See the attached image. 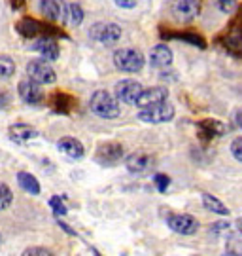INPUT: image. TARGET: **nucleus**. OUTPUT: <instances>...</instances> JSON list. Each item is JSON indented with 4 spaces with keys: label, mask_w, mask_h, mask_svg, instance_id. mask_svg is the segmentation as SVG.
Wrapping results in <instances>:
<instances>
[{
    "label": "nucleus",
    "mask_w": 242,
    "mask_h": 256,
    "mask_svg": "<svg viewBox=\"0 0 242 256\" xmlns=\"http://www.w3.org/2000/svg\"><path fill=\"white\" fill-rule=\"evenodd\" d=\"M167 226L180 236H195L199 232V220L188 212H174L167 216Z\"/></svg>",
    "instance_id": "nucleus-6"
},
{
    "label": "nucleus",
    "mask_w": 242,
    "mask_h": 256,
    "mask_svg": "<svg viewBox=\"0 0 242 256\" xmlns=\"http://www.w3.org/2000/svg\"><path fill=\"white\" fill-rule=\"evenodd\" d=\"M38 10H40V14H42L47 21L59 23V21H66L68 4H66L64 0H40Z\"/></svg>",
    "instance_id": "nucleus-11"
},
{
    "label": "nucleus",
    "mask_w": 242,
    "mask_h": 256,
    "mask_svg": "<svg viewBox=\"0 0 242 256\" xmlns=\"http://www.w3.org/2000/svg\"><path fill=\"white\" fill-rule=\"evenodd\" d=\"M89 36L102 46H114L121 38V27L117 23H95L89 30Z\"/></svg>",
    "instance_id": "nucleus-8"
},
{
    "label": "nucleus",
    "mask_w": 242,
    "mask_h": 256,
    "mask_svg": "<svg viewBox=\"0 0 242 256\" xmlns=\"http://www.w3.org/2000/svg\"><path fill=\"white\" fill-rule=\"evenodd\" d=\"M148 63L152 68H167L172 64V50L167 44H157L148 55Z\"/></svg>",
    "instance_id": "nucleus-16"
},
{
    "label": "nucleus",
    "mask_w": 242,
    "mask_h": 256,
    "mask_svg": "<svg viewBox=\"0 0 242 256\" xmlns=\"http://www.w3.org/2000/svg\"><path fill=\"white\" fill-rule=\"evenodd\" d=\"M231 154H233V158L237 162L242 164V137L233 138V142H231Z\"/></svg>",
    "instance_id": "nucleus-32"
},
{
    "label": "nucleus",
    "mask_w": 242,
    "mask_h": 256,
    "mask_svg": "<svg viewBox=\"0 0 242 256\" xmlns=\"http://www.w3.org/2000/svg\"><path fill=\"white\" fill-rule=\"evenodd\" d=\"M23 254L25 256H49L51 254V250L45 247H28L23 250Z\"/></svg>",
    "instance_id": "nucleus-33"
},
{
    "label": "nucleus",
    "mask_w": 242,
    "mask_h": 256,
    "mask_svg": "<svg viewBox=\"0 0 242 256\" xmlns=\"http://www.w3.org/2000/svg\"><path fill=\"white\" fill-rule=\"evenodd\" d=\"M85 19V12L78 2H70L68 4V12H66V21L70 23L72 27H80Z\"/></svg>",
    "instance_id": "nucleus-25"
},
{
    "label": "nucleus",
    "mask_w": 242,
    "mask_h": 256,
    "mask_svg": "<svg viewBox=\"0 0 242 256\" xmlns=\"http://www.w3.org/2000/svg\"><path fill=\"white\" fill-rule=\"evenodd\" d=\"M237 23H241V25H242V10H241V16H239V19H237Z\"/></svg>",
    "instance_id": "nucleus-41"
},
{
    "label": "nucleus",
    "mask_w": 242,
    "mask_h": 256,
    "mask_svg": "<svg viewBox=\"0 0 242 256\" xmlns=\"http://www.w3.org/2000/svg\"><path fill=\"white\" fill-rule=\"evenodd\" d=\"M237 230L241 232V236H242V218H241V220H237Z\"/></svg>",
    "instance_id": "nucleus-40"
},
{
    "label": "nucleus",
    "mask_w": 242,
    "mask_h": 256,
    "mask_svg": "<svg viewBox=\"0 0 242 256\" xmlns=\"http://www.w3.org/2000/svg\"><path fill=\"white\" fill-rule=\"evenodd\" d=\"M27 76L30 80H34L40 86H47V84H55L57 74H55L53 66L45 59H32L27 63Z\"/></svg>",
    "instance_id": "nucleus-5"
},
{
    "label": "nucleus",
    "mask_w": 242,
    "mask_h": 256,
    "mask_svg": "<svg viewBox=\"0 0 242 256\" xmlns=\"http://www.w3.org/2000/svg\"><path fill=\"white\" fill-rule=\"evenodd\" d=\"M224 133H225V126L216 118H205L197 124V135L205 142H210L214 138L222 137Z\"/></svg>",
    "instance_id": "nucleus-13"
},
{
    "label": "nucleus",
    "mask_w": 242,
    "mask_h": 256,
    "mask_svg": "<svg viewBox=\"0 0 242 256\" xmlns=\"http://www.w3.org/2000/svg\"><path fill=\"white\" fill-rule=\"evenodd\" d=\"M231 228V222H227V220H220V222H214V226L210 228V232H214V234H222V232H229Z\"/></svg>",
    "instance_id": "nucleus-34"
},
{
    "label": "nucleus",
    "mask_w": 242,
    "mask_h": 256,
    "mask_svg": "<svg viewBox=\"0 0 242 256\" xmlns=\"http://www.w3.org/2000/svg\"><path fill=\"white\" fill-rule=\"evenodd\" d=\"M25 2H27V0H9V6H11L13 12H17V10H21L25 6Z\"/></svg>",
    "instance_id": "nucleus-38"
},
{
    "label": "nucleus",
    "mask_w": 242,
    "mask_h": 256,
    "mask_svg": "<svg viewBox=\"0 0 242 256\" xmlns=\"http://www.w3.org/2000/svg\"><path fill=\"white\" fill-rule=\"evenodd\" d=\"M201 198H203V207H205L207 210L216 212V214H220V216H229V212H231V210L227 209V205H225L224 202H220L218 198H214L212 194L205 192Z\"/></svg>",
    "instance_id": "nucleus-24"
},
{
    "label": "nucleus",
    "mask_w": 242,
    "mask_h": 256,
    "mask_svg": "<svg viewBox=\"0 0 242 256\" xmlns=\"http://www.w3.org/2000/svg\"><path fill=\"white\" fill-rule=\"evenodd\" d=\"M9 95L6 92H0V110H4V108H8L9 106Z\"/></svg>",
    "instance_id": "nucleus-36"
},
{
    "label": "nucleus",
    "mask_w": 242,
    "mask_h": 256,
    "mask_svg": "<svg viewBox=\"0 0 242 256\" xmlns=\"http://www.w3.org/2000/svg\"><path fill=\"white\" fill-rule=\"evenodd\" d=\"M15 74V61L8 55H0V78L6 80Z\"/></svg>",
    "instance_id": "nucleus-26"
},
{
    "label": "nucleus",
    "mask_w": 242,
    "mask_h": 256,
    "mask_svg": "<svg viewBox=\"0 0 242 256\" xmlns=\"http://www.w3.org/2000/svg\"><path fill=\"white\" fill-rule=\"evenodd\" d=\"M225 250H227V254H242V243H239L237 241V238H229V241H227V247H225Z\"/></svg>",
    "instance_id": "nucleus-31"
},
{
    "label": "nucleus",
    "mask_w": 242,
    "mask_h": 256,
    "mask_svg": "<svg viewBox=\"0 0 242 256\" xmlns=\"http://www.w3.org/2000/svg\"><path fill=\"white\" fill-rule=\"evenodd\" d=\"M123 158H125V148H123L121 142H104L97 150L95 162L99 165H102V167H114Z\"/></svg>",
    "instance_id": "nucleus-7"
},
{
    "label": "nucleus",
    "mask_w": 242,
    "mask_h": 256,
    "mask_svg": "<svg viewBox=\"0 0 242 256\" xmlns=\"http://www.w3.org/2000/svg\"><path fill=\"white\" fill-rule=\"evenodd\" d=\"M89 110L102 120H116L121 114V106H119L117 97L106 90H99L91 95Z\"/></svg>",
    "instance_id": "nucleus-1"
},
{
    "label": "nucleus",
    "mask_w": 242,
    "mask_h": 256,
    "mask_svg": "<svg viewBox=\"0 0 242 256\" xmlns=\"http://www.w3.org/2000/svg\"><path fill=\"white\" fill-rule=\"evenodd\" d=\"M161 38L163 40H169V38H176V40H182V42H188L191 46H197L201 50L207 48V40L197 34V32H165L161 28Z\"/></svg>",
    "instance_id": "nucleus-21"
},
{
    "label": "nucleus",
    "mask_w": 242,
    "mask_h": 256,
    "mask_svg": "<svg viewBox=\"0 0 242 256\" xmlns=\"http://www.w3.org/2000/svg\"><path fill=\"white\" fill-rule=\"evenodd\" d=\"M13 203V192L6 182H0V210H6Z\"/></svg>",
    "instance_id": "nucleus-27"
},
{
    "label": "nucleus",
    "mask_w": 242,
    "mask_h": 256,
    "mask_svg": "<svg viewBox=\"0 0 242 256\" xmlns=\"http://www.w3.org/2000/svg\"><path fill=\"white\" fill-rule=\"evenodd\" d=\"M172 14L178 21H193L199 16V0H174L172 2Z\"/></svg>",
    "instance_id": "nucleus-15"
},
{
    "label": "nucleus",
    "mask_w": 242,
    "mask_h": 256,
    "mask_svg": "<svg viewBox=\"0 0 242 256\" xmlns=\"http://www.w3.org/2000/svg\"><path fill=\"white\" fill-rule=\"evenodd\" d=\"M142 84L133 80V78H125V80H119L116 84V88H114V95L117 97V101L119 102H125V104H131V106H135L136 99L140 97V93H142Z\"/></svg>",
    "instance_id": "nucleus-9"
},
{
    "label": "nucleus",
    "mask_w": 242,
    "mask_h": 256,
    "mask_svg": "<svg viewBox=\"0 0 242 256\" xmlns=\"http://www.w3.org/2000/svg\"><path fill=\"white\" fill-rule=\"evenodd\" d=\"M49 207L53 209V212L57 214V216H64L66 212H68V209H66V205H64V202L59 198V196H53L51 200H49Z\"/></svg>",
    "instance_id": "nucleus-29"
},
{
    "label": "nucleus",
    "mask_w": 242,
    "mask_h": 256,
    "mask_svg": "<svg viewBox=\"0 0 242 256\" xmlns=\"http://www.w3.org/2000/svg\"><path fill=\"white\" fill-rule=\"evenodd\" d=\"M57 224H59V228H63L64 232L68 234V236H76V232H74V230H72L70 226L66 224V222H63V220H61V218H57Z\"/></svg>",
    "instance_id": "nucleus-37"
},
{
    "label": "nucleus",
    "mask_w": 242,
    "mask_h": 256,
    "mask_svg": "<svg viewBox=\"0 0 242 256\" xmlns=\"http://www.w3.org/2000/svg\"><path fill=\"white\" fill-rule=\"evenodd\" d=\"M136 2H138V0H114V4L121 10H135Z\"/></svg>",
    "instance_id": "nucleus-35"
},
{
    "label": "nucleus",
    "mask_w": 242,
    "mask_h": 256,
    "mask_svg": "<svg viewBox=\"0 0 242 256\" xmlns=\"http://www.w3.org/2000/svg\"><path fill=\"white\" fill-rule=\"evenodd\" d=\"M152 165V158L144 152H133L131 156L125 158V167L129 173L133 174H140L144 171H148Z\"/></svg>",
    "instance_id": "nucleus-18"
},
{
    "label": "nucleus",
    "mask_w": 242,
    "mask_h": 256,
    "mask_svg": "<svg viewBox=\"0 0 242 256\" xmlns=\"http://www.w3.org/2000/svg\"><path fill=\"white\" fill-rule=\"evenodd\" d=\"M235 122H237V124H239V128L242 129V110H239V112L235 114Z\"/></svg>",
    "instance_id": "nucleus-39"
},
{
    "label": "nucleus",
    "mask_w": 242,
    "mask_h": 256,
    "mask_svg": "<svg viewBox=\"0 0 242 256\" xmlns=\"http://www.w3.org/2000/svg\"><path fill=\"white\" fill-rule=\"evenodd\" d=\"M114 64L121 72H140L146 64V57L135 48H119L114 52Z\"/></svg>",
    "instance_id": "nucleus-3"
},
{
    "label": "nucleus",
    "mask_w": 242,
    "mask_h": 256,
    "mask_svg": "<svg viewBox=\"0 0 242 256\" xmlns=\"http://www.w3.org/2000/svg\"><path fill=\"white\" fill-rule=\"evenodd\" d=\"M74 104H76V99L68 95V93L64 92H55L51 95V106H53L55 112H59V114H70L72 108H74Z\"/></svg>",
    "instance_id": "nucleus-20"
},
{
    "label": "nucleus",
    "mask_w": 242,
    "mask_h": 256,
    "mask_svg": "<svg viewBox=\"0 0 242 256\" xmlns=\"http://www.w3.org/2000/svg\"><path fill=\"white\" fill-rule=\"evenodd\" d=\"M169 88L165 86H153V88H148V90H142L140 97L136 99L135 106L138 108H150V106H155V104H161V102L169 101Z\"/></svg>",
    "instance_id": "nucleus-10"
},
{
    "label": "nucleus",
    "mask_w": 242,
    "mask_h": 256,
    "mask_svg": "<svg viewBox=\"0 0 242 256\" xmlns=\"http://www.w3.org/2000/svg\"><path fill=\"white\" fill-rule=\"evenodd\" d=\"M17 93L19 97H21V101L27 102V104H40V102L44 101V93H42V88H40V84H36L34 80H21L17 86Z\"/></svg>",
    "instance_id": "nucleus-12"
},
{
    "label": "nucleus",
    "mask_w": 242,
    "mask_h": 256,
    "mask_svg": "<svg viewBox=\"0 0 242 256\" xmlns=\"http://www.w3.org/2000/svg\"><path fill=\"white\" fill-rule=\"evenodd\" d=\"M224 46L229 54L242 55V25L237 27L233 23V30L224 38Z\"/></svg>",
    "instance_id": "nucleus-22"
},
{
    "label": "nucleus",
    "mask_w": 242,
    "mask_h": 256,
    "mask_svg": "<svg viewBox=\"0 0 242 256\" xmlns=\"http://www.w3.org/2000/svg\"><path fill=\"white\" fill-rule=\"evenodd\" d=\"M15 30L23 38L28 40H36L40 36H53V38H66L61 28H55L53 25H45L42 21H38L34 18H21L15 23Z\"/></svg>",
    "instance_id": "nucleus-2"
},
{
    "label": "nucleus",
    "mask_w": 242,
    "mask_h": 256,
    "mask_svg": "<svg viewBox=\"0 0 242 256\" xmlns=\"http://www.w3.org/2000/svg\"><path fill=\"white\" fill-rule=\"evenodd\" d=\"M174 104H171L169 101L161 102V104H155L150 108H140L136 118L144 122V124H152V126H159V124H169L174 120Z\"/></svg>",
    "instance_id": "nucleus-4"
},
{
    "label": "nucleus",
    "mask_w": 242,
    "mask_h": 256,
    "mask_svg": "<svg viewBox=\"0 0 242 256\" xmlns=\"http://www.w3.org/2000/svg\"><path fill=\"white\" fill-rule=\"evenodd\" d=\"M239 6V0H218V10L222 14H233Z\"/></svg>",
    "instance_id": "nucleus-30"
},
{
    "label": "nucleus",
    "mask_w": 242,
    "mask_h": 256,
    "mask_svg": "<svg viewBox=\"0 0 242 256\" xmlns=\"http://www.w3.org/2000/svg\"><path fill=\"white\" fill-rule=\"evenodd\" d=\"M32 50L38 52V54L42 55V59L49 61V63L57 61L59 55H61V50H59V44H57V38H53V36L36 38V42L32 44Z\"/></svg>",
    "instance_id": "nucleus-14"
},
{
    "label": "nucleus",
    "mask_w": 242,
    "mask_h": 256,
    "mask_svg": "<svg viewBox=\"0 0 242 256\" xmlns=\"http://www.w3.org/2000/svg\"><path fill=\"white\" fill-rule=\"evenodd\" d=\"M8 131L9 138L13 142H17V144H25V142L38 137V131L34 128H30L28 124H13V126H9Z\"/></svg>",
    "instance_id": "nucleus-19"
},
{
    "label": "nucleus",
    "mask_w": 242,
    "mask_h": 256,
    "mask_svg": "<svg viewBox=\"0 0 242 256\" xmlns=\"http://www.w3.org/2000/svg\"><path fill=\"white\" fill-rule=\"evenodd\" d=\"M153 184H155L157 192L165 194L167 190H169V186H171V176H169V174L157 173L155 176H153Z\"/></svg>",
    "instance_id": "nucleus-28"
},
{
    "label": "nucleus",
    "mask_w": 242,
    "mask_h": 256,
    "mask_svg": "<svg viewBox=\"0 0 242 256\" xmlns=\"http://www.w3.org/2000/svg\"><path fill=\"white\" fill-rule=\"evenodd\" d=\"M57 150L66 158H70V160H81L85 156L83 142L78 140L76 137H61L57 140Z\"/></svg>",
    "instance_id": "nucleus-17"
},
{
    "label": "nucleus",
    "mask_w": 242,
    "mask_h": 256,
    "mask_svg": "<svg viewBox=\"0 0 242 256\" xmlns=\"http://www.w3.org/2000/svg\"><path fill=\"white\" fill-rule=\"evenodd\" d=\"M17 184L21 190H25L30 196H38L40 194V182L34 174L27 173V171H19L17 173Z\"/></svg>",
    "instance_id": "nucleus-23"
}]
</instances>
